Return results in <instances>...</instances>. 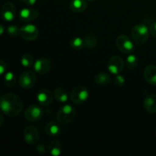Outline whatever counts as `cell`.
<instances>
[{"label": "cell", "instance_id": "cell-1", "mask_svg": "<svg viewBox=\"0 0 156 156\" xmlns=\"http://www.w3.org/2000/svg\"><path fill=\"white\" fill-rule=\"evenodd\" d=\"M24 108L22 100L17 94L7 93L0 98V109L9 117L19 115Z\"/></svg>", "mask_w": 156, "mask_h": 156}, {"label": "cell", "instance_id": "cell-2", "mask_svg": "<svg viewBox=\"0 0 156 156\" xmlns=\"http://www.w3.org/2000/svg\"><path fill=\"white\" fill-rule=\"evenodd\" d=\"M149 28L146 24H138L134 26L131 30V38L135 44L143 45L147 42L149 37Z\"/></svg>", "mask_w": 156, "mask_h": 156}, {"label": "cell", "instance_id": "cell-3", "mask_svg": "<svg viewBox=\"0 0 156 156\" xmlns=\"http://www.w3.org/2000/svg\"><path fill=\"white\" fill-rule=\"evenodd\" d=\"M76 116V111L74 107L71 105H65L61 107L57 111L56 115V120L59 124H69L75 120Z\"/></svg>", "mask_w": 156, "mask_h": 156}, {"label": "cell", "instance_id": "cell-4", "mask_svg": "<svg viewBox=\"0 0 156 156\" xmlns=\"http://www.w3.org/2000/svg\"><path fill=\"white\" fill-rule=\"evenodd\" d=\"M133 43L132 38L125 34L119 35L115 41L117 48L121 53H125V54L132 53L135 50V46Z\"/></svg>", "mask_w": 156, "mask_h": 156}, {"label": "cell", "instance_id": "cell-5", "mask_svg": "<svg viewBox=\"0 0 156 156\" xmlns=\"http://www.w3.org/2000/svg\"><path fill=\"white\" fill-rule=\"evenodd\" d=\"M89 97V91L84 86H77L73 88L70 93V100L75 105H82L86 101Z\"/></svg>", "mask_w": 156, "mask_h": 156}, {"label": "cell", "instance_id": "cell-6", "mask_svg": "<svg viewBox=\"0 0 156 156\" xmlns=\"http://www.w3.org/2000/svg\"><path fill=\"white\" fill-rule=\"evenodd\" d=\"M37 82V76L35 73L32 71L23 72L19 76L18 83L19 85L24 89H30L35 85Z\"/></svg>", "mask_w": 156, "mask_h": 156}, {"label": "cell", "instance_id": "cell-7", "mask_svg": "<svg viewBox=\"0 0 156 156\" xmlns=\"http://www.w3.org/2000/svg\"><path fill=\"white\" fill-rule=\"evenodd\" d=\"M19 35L25 41H33L39 36V30L34 24H24L20 28Z\"/></svg>", "mask_w": 156, "mask_h": 156}, {"label": "cell", "instance_id": "cell-8", "mask_svg": "<svg viewBox=\"0 0 156 156\" xmlns=\"http://www.w3.org/2000/svg\"><path fill=\"white\" fill-rule=\"evenodd\" d=\"M23 137L27 144L36 145L40 140V132L36 126H27L23 133Z\"/></svg>", "mask_w": 156, "mask_h": 156}, {"label": "cell", "instance_id": "cell-9", "mask_svg": "<svg viewBox=\"0 0 156 156\" xmlns=\"http://www.w3.org/2000/svg\"><path fill=\"white\" fill-rule=\"evenodd\" d=\"M125 62L123 58L118 55L111 56L108 62V69L111 74L118 75L123 71Z\"/></svg>", "mask_w": 156, "mask_h": 156}, {"label": "cell", "instance_id": "cell-10", "mask_svg": "<svg viewBox=\"0 0 156 156\" xmlns=\"http://www.w3.org/2000/svg\"><path fill=\"white\" fill-rule=\"evenodd\" d=\"M44 114L42 108L36 105L27 107L24 111V118L29 122H36L41 120Z\"/></svg>", "mask_w": 156, "mask_h": 156}, {"label": "cell", "instance_id": "cell-11", "mask_svg": "<svg viewBox=\"0 0 156 156\" xmlns=\"http://www.w3.org/2000/svg\"><path fill=\"white\" fill-rule=\"evenodd\" d=\"M34 69L37 73L45 75L48 73L52 69V62L47 57L38 58L34 63Z\"/></svg>", "mask_w": 156, "mask_h": 156}, {"label": "cell", "instance_id": "cell-12", "mask_svg": "<svg viewBox=\"0 0 156 156\" xmlns=\"http://www.w3.org/2000/svg\"><path fill=\"white\" fill-rule=\"evenodd\" d=\"M1 17L4 21H12L16 17V8L12 2H6L1 9Z\"/></svg>", "mask_w": 156, "mask_h": 156}, {"label": "cell", "instance_id": "cell-13", "mask_svg": "<svg viewBox=\"0 0 156 156\" xmlns=\"http://www.w3.org/2000/svg\"><path fill=\"white\" fill-rule=\"evenodd\" d=\"M53 94L48 88H42L37 92L36 96V99L40 105L41 106H48L51 105L53 100Z\"/></svg>", "mask_w": 156, "mask_h": 156}, {"label": "cell", "instance_id": "cell-14", "mask_svg": "<svg viewBox=\"0 0 156 156\" xmlns=\"http://www.w3.org/2000/svg\"><path fill=\"white\" fill-rule=\"evenodd\" d=\"M39 16V12L34 8H24L21 9L18 13V18L20 21L24 22H28L35 20Z\"/></svg>", "mask_w": 156, "mask_h": 156}, {"label": "cell", "instance_id": "cell-15", "mask_svg": "<svg viewBox=\"0 0 156 156\" xmlns=\"http://www.w3.org/2000/svg\"><path fill=\"white\" fill-rule=\"evenodd\" d=\"M143 107L149 114L156 113V94L147 93L145 95Z\"/></svg>", "mask_w": 156, "mask_h": 156}, {"label": "cell", "instance_id": "cell-16", "mask_svg": "<svg viewBox=\"0 0 156 156\" xmlns=\"http://www.w3.org/2000/svg\"><path fill=\"white\" fill-rule=\"evenodd\" d=\"M143 76L148 83L152 85H156V66H147L144 69Z\"/></svg>", "mask_w": 156, "mask_h": 156}, {"label": "cell", "instance_id": "cell-17", "mask_svg": "<svg viewBox=\"0 0 156 156\" xmlns=\"http://www.w3.org/2000/svg\"><path fill=\"white\" fill-rule=\"evenodd\" d=\"M69 8L75 13H82L88 8V2L86 0H72Z\"/></svg>", "mask_w": 156, "mask_h": 156}, {"label": "cell", "instance_id": "cell-18", "mask_svg": "<svg viewBox=\"0 0 156 156\" xmlns=\"http://www.w3.org/2000/svg\"><path fill=\"white\" fill-rule=\"evenodd\" d=\"M47 150L49 153L53 156L60 155L62 152V143L57 140H53L47 146Z\"/></svg>", "mask_w": 156, "mask_h": 156}, {"label": "cell", "instance_id": "cell-19", "mask_svg": "<svg viewBox=\"0 0 156 156\" xmlns=\"http://www.w3.org/2000/svg\"><path fill=\"white\" fill-rule=\"evenodd\" d=\"M59 123L50 121L46 126V133L50 137H56L60 134L61 128Z\"/></svg>", "mask_w": 156, "mask_h": 156}, {"label": "cell", "instance_id": "cell-20", "mask_svg": "<svg viewBox=\"0 0 156 156\" xmlns=\"http://www.w3.org/2000/svg\"><path fill=\"white\" fill-rule=\"evenodd\" d=\"M111 79L110 75L108 73H105V72H101V73H98L94 79L96 85H100V86L108 85L111 82Z\"/></svg>", "mask_w": 156, "mask_h": 156}, {"label": "cell", "instance_id": "cell-21", "mask_svg": "<svg viewBox=\"0 0 156 156\" xmlns=\"http://www.w3.org/2000/svg\"><path fill=\"white\" fill-rule=\"evenodd\" d=\"M85 41V46L86 48L94 49L98 45V39L97 35L93 33L86 34L84 38Z\"/></svg>", "mask_w": 156, "mask_h": 156}, {"label": "cell", "instance_id": "cell-22", "mask_svg": "<svg viewBox=\"0 0 156 156\" xmlns=\"http://www.w3.org/2000/svg\"><path fill=\"white\" fill-rule=\"evenodd\" d=\"M139 63H140V59H139L138 56L133 53H129L125 61L126 67L130 71L136 69L138 67Z\"/></svg>", "mask_w": 156, "mask_h": 156}, {"label": "cell", "instance_id": "cell-23", "mask_svg": "<svg viewBox=\"0 0 156 156\" xmlns=\"http://www.w3.org/2000/svg\"><path fill=\"white\" fill-rule=\"evenodd\" d=\"M53 95H54L55 98L61 103H66L69 99L68 93H67L66 90L62 87H57L54 90Z\"/></svg>", "mask_w": 156, "mask_h": 156}, {"label": "cell", "instance_id": "cell-24", "mask_svg": "<svg viewBox=\"0 0 156 156\" xmlns=\"http://www.w3.org/2000/svg\"><path fill=\"white\" fill-rule=\"evenodd\" d=\"M16 76L12 72H7L4 76V83L9 88H12L16 84Z\"/></svg>", "mask_w": 156, "mask_h": 156}, {"label": "cell", "instance_id": "cell-25", "mask_svg": "<svg viewBox=\"0 0 156 156\" xmlns=\"http://www.w3.org/2000/svg\"><path fill=\"white\" fill-rule=\"evenodd\" d=\"M69 44L70 47L76 50H82L84 47H85L84 39H82V37H76L71 39Z\"/></svg>", "mask_w": 156, "mask_h": 156}, {"label": "cell", "instance_id": "cell-26", "mask_svg": "<svg viewBox=\"0 0 156 156\" xmlns=\"http://www.w3.org/2000/svg\"><path fill=\"white\" fill-rule=\"evenodd\" d=\"M34 57L29 53H24V55H22L21 58V64L24 67H28L32 66L34 65Z\"/></svg>", "mask_w": 156, "mask_h": 156}, {"label": "cell", "instance_id": "cell-27", "mask_svg": "<svg viewBox=\"0 0 156 156\" xmlns=\"http://www.w3.org/2000/svg\"><path fill=\"white\" fill-rule=\"evenodd\" d=\"M7 33L11 37H16L20 34V28L16 25H9L7 27Z\"/></svg>", "mask_w": 156, "mask_h": 156}, {"label": "cell", "instance_id": "cell-28", "mask_svg": "<svg viewBox=\"0 0 156 156\" xmlns=\"http://www.w3.org/2000/svg\"><path fill=\"white\" fill-rule=\"evenodd\" d=\"M126 79L121 75H116V77L114 78V85L117 87H122L125 84Z\"/></svg>", "mask_w": 156, "mask_h": 156}, {"label": "cell", "instance_id": "cell-29", "mask_svg": "<svg viewBox=\"0 0 156 156\" xmlns=\"http://www.w3.org/2000/svg\"><path fill=\"white\" fill-rule=\"evenodd\" d=\"M8 69V65L4 60L0 59V76L6 73Z\"/></svg>", "mask_w": 156, "mask_h": 156}, {"label": "cell", "instance_id": "cell-30", "mask_svg": "<svg viewBox=\"0 0 156 156\" xmlns=\"http://www.w3.org/2000/svg\"><path fill=\"white\" fill-rule=\"evenodd\" d=\"M149 31H150L152 36L156 39V21L151 24L150 27H149Z\"/></svg>", "mask_w": 156, "mask_h": 156}, {"label": "cell", "instance_id": "cell-31", "mask_svg": "<svg viewBox=\"0 0 156 156\" xmlns=\"http://www.w3.org/2000/svg\"><path fill=\"white\" fill-rule=\"evenodd\" d=\"M37 151L40 153H44L46 152V149L44 144H39L37 146Z\"/></svg>", "mask_w": 156, "mask_h": 156}, {"label": "cell", "instance_id": "cell-32", "mask_svg": "<svg viewBox=\"0 0 156 156\" xmlns=\"http://www.w3.org/2000/svg\"><path fill=\"white\" fill-rule=\"evenodd\" d=\"M19 1L22 2L23 3H24V4L27 5L32 6L36 3L37 0H19Z\"/></svg>", "mask_w": 156, "mask_h": 156}, {"label": "cell", "instance_id": "cell-33", "mask_svg": "<svg viewBox=\"0 0 156 156\" xmlns=\"http://www.w3.org/2000/svg\"><path fill=\"white\" fill-rule=\"evenodd\" d=\"M4 121H5L4 116H3L2 114V113L0 112V127H1V126L3 125V123H4Z\"/></svg>", "mask_w": 156, "mask_h": 156}, {"label": "cell", "instance_id": "cell-34", "mask_svg": "<svg viewBox=\"0 0 156 156\" xmlns=\"http://www.w3.org/2000/svg\"><path fill=\"white\" fill-rule=\"evenodd\" d=\"M5 32V27L2 24H0V36L2 35Z\"/></svg>", "mask_w": 156, "mask_h": 156}, {"label": "cell", "instance_id": "cell-35", "mask_svg": "<svg viewBox=\"0 0 156 156\" xmlns=\"http://www.w3.org/2000/svg\"><path fill=\"white\" fill-rule=\"evenodd\" d=\"M155 136H156V126H155Z\"/></svg>", "mask_w": 156, "mask_h": 156}, {"label": "cell", "instance_id": "cell-36", "mask_svg": "<svg viewBox=\"0 0 156 156\" xmlns=\"http://www.w3.org/2000/svg\"><path fill=\"white\" fill-rule=\"evenodd\" d=\"M88 1H97V0H88Z\"/></svg>", "mask_w": 156, "mask_h": 156}]
</instances>
